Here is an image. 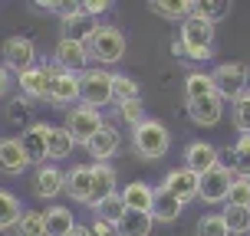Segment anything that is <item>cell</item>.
I'll return each mask as SVG.
<instances>
[{
  "mask_svg": "<svg viewBox=\"0 0 250 236\" xmlns=\"http://www.w3.org/2000/svg\"><path fill=\"white\" fill-rule=\"evenodd\" d=\"M171 53L181 56V59H194L204 62L214 56V23L201 20V17H188L181 23V33L171 43Z\"/></svg>",
  "mask_w": 250,
  "mask_h": 236,
  "instance_id": "6da1fadb",
  "label": "cell"
},
{
  "mask_svg": "<svg viewBox=\"0 0 250 236\" xmlns=\"http://www.w3.org/2000/svg\"><path fill=\"white\" fill-rule=\"evenodd\" d=\"M83 46H86L89 59L99 62V66H112V62H122L128 43H125V33L112 23H99L89 26L83 33Z\"/></svg>",
  "mask_w": 250,
  "mask_h": 236,
  "instance_id": "7a4b0ae2",
  "label": "cell"
},
{
  "mask_svg": "<svg viewBox=\"0 0 250 236\" xmlns=\"http://www.w3.org/2000/svg\"><path fill=\"white\" fill-rule=\"evenodd\" d=\"M132 151H135L142 161H162L165 154L171 151V135L162 122L145 118L142 125L132 128Z\"/></svg>",
  "mask_w": 250,
  "mask_h": 236,
  "instance_id": "3957f363",
  "label": "cell"
},
{
  "mask_svg": "<svg viewBox=\"0 0 250 236\" xmlns=\"http://www.w3.org/2000/svg\"><path fill=\"white\" fill-rule=\"evenodd\" d=\"M79 102H86V105H112L115 102V92H112V73H105V69H83L79 73Z\"/></svg>",
  "mask_w": 250,
  "mask_h": 236,
  "instance_id": "277c9868",
  "label": "cell"
},
{
  "mask_svg": "<svg viewBox=\"0 0 250 236\" xmlns=\"http://www.w3.org/2000/svg\"><path fill=\"white\" fill-rule=\"evenodd\" d=\"M211 79H214L217 95H221L224 102L240 99V95L250 89V69L244 66V62H221V66L211 73Z\"/></svg>",
  "mask_w": 250,
  "mask_h": 236,
  "instance_id": "5b68a950",
  "label": "cell"
},
{
  "mask_svg": "<svg viewBox=\"0 0 250 236\" xmlns=\"http://www.w3.org/2000/svg\"><path fill=\"white\" fill-rule=\"evenodd\" d=\"M102 115L96 105H86V102H76L73 109L66 112V128H69V135L76 138V145H86L89 138L96 135L102 128Z\"/></svg>",
  "mask_w": 250,
  "mask_h": 236,
  "instance_id": "8992f818",
  "label": "cell"
},
{
  "mask_svg": "<svg viewBox=\"0 0 250 236\" xmlns=\"http://www.w3.org/2000/svg\"><path fill=\"white\" fill-rule=\"evenodd\" d=\"M53 75H56V62H53V66H30L23 73H17V86L23 92V99L43 102V99H50Z\"/></svg>",
  "mask_w": 250,
  "mask_h": 236,
  "instance_id": "52a82bcc",
  "label": "cell"
},
{
  "mask_svg": "<svg viewBox=\"0 0 250 236\" xmlns=\"http://www.w3.org/2000/svg\"><path fill=\"white\" fill-rule=\"evenodd\" d=\"M0 56L10 73H23L30 66H37V46L30 36H7L0 46Z\"/></svg>",
  "mask_w": 250,
  "mask_h": 236,
  "instance_id": "ba28073f",
  "label": "cell"
},
{
  "mask_svg": "<svg viewBox=\"0 0 250 236\" xmlns=\"http://www.w3.org/2000/svg\"><path fill=\"white\" fill-rule=\"evenodd\" d=\"M230 181H234V174H230V167H224V164H217V167H211V171H204L201 174V187H198V197L204 200V203H224L227 200V187H230Z\"/></svg>",
  "mask_w": 250,
  "mask_h": 236,
  "instance_id": "9c48e42d",
  "label": "cell"
},
{
  "mask_svg": "<svg viewBox=\"0 0 250 236\" xmlns=\"http://www.w3.org/2000/svg\"><path fill=\"white\" fill-rule=\"evenodd\" d=\"M53 62L60 69H69V73H83L89 62V53L83 46V36H60L56 50H53Z\"/></svg>",
  "mask_w": 250,
  "mask_h": 236,
  "instance_id": "30bf717a",
  "label": "cell"
},
{
  "mask_svg": "<svg viewBox=\"0 0 250 236\" xmlns=\"http://www.w3.org/2000/svg\"><path fill=\"white\" fill-rule=\"evenodd\" d=\"M56 109H73L79 102V73H69V69H60L56 66V75H53V86H50V99Z\"/></svg>",
  "mask_w": 250,
  "mask_h": 236,
  "instance_id": "8fae6325",
  "label": "cell"
},
{
  "mask_svg": "<svg viewBox=\"0 0 250 236\" xmlns=\"http://www.w3.org/2000/svg\"><path fill=\"white\" fill-rule=\"evenodd\" d=\"M224 105L227 102L217 95V92H211V95H201V99H191L188 102V118L194 125H201V128H214V125L224 118Z\"/></svg>",
  "mask_w": 250,
  "mask_h": 236,
  "instance_id": "7c38bea8",
  "label": "cell"
},
{
  "mask_svg": "<svg viewBox=\"0 0 250 236\" xmlns=\"http://www.w3.org/2000/svg\"><path fill=\"white\" fill-rule=\"evenodd\" d=\"M50 128L53 125H46V122H33L20 135V141H23V148H26V158H30V164H37V167L50 158Z\"/></svg>",
  "mask_w": 250,
  "mask_h": 236,
  "instance_id": "4fadbf2b",
  "label": "cell"
},
{
  "mask_svg": "<svg viewBox=\"0 0 250 236\" xmlns=\"http://www.w3.org/2000/svg\"><path fill=\"white\" fill-rule=\"evenodd\" d=\"M165 190H171L178 200H185V203H191V200L198 197V187H201V174H194L191 167H175V171H168L162 181Z\"/></svg>",
  "mask_w": 250,
  "mask_h": 236,
  "instance_id": "5bb4252c",
  "label": "cell"
},
{
  "mask_svg": "<svg viewBox=\"0 0 250 236\" xmlns=\"http://www.w3.org/2000/svg\"><path fill=\"white\" fill-rule=\"evenodd\" d=\"M119 145H122V135H119V128L115 125H102L96 135L86 141V151H89V158L92 161H109L115 151H119Z\"/></svg>",
  "mask_w": 250,
  "mask_h": 236,
  "instance_id": "9a60e30c",
  "label": "cell"
},
{
  "mask_svg": "<svg viewBox=\"0 0 250 236\" xmlns=\"http://www.w3.org/2000/svg\"><path fill=\"white\" fill-rule=\"evenodd\" d=\"M30 167V158H26V148L20 138H0V171L3 174H23Z\"/></svg>",
  "mask_w": 250,
  "mask_h": 236,
  "instance_id": "2e32d148",
  "label": "cell"
},
{
  "mask_svg": "<svg viewBox=\"0 0 250 236\" xmlns=\"http://www.w3.org/2000/svg\"><path fill=\"white\" fill-rule=\"evenodd\" d=\"M221 164V151L214 148L211 141H191L185 148V167H191L194 174H204Z\"/></svg>",
  "mask_w": 250,
  "mask_h": 236,
  "instance_id": "e0dca14e",
  "label": "cell"
},
{
  "mask_svg": "<svg viewBox=\"0 0 250 236\" xmlns=\"http://www.w3.org/2000/svg\"><path fill=\"white\" fill-rule=\"evenodd\" d=\"M185 210V200H178L171 190L165 187H155V200H151V217L155 223H175L178 217Z\"/></svg>",
  "mask_w": 250,
  "mask_h": 236,
  "instance_id": "ac0fdd59",
  "label": "cell"
},
{
  "mask_svg": "<svg viewBox=\"0 0 250 236\" xmlns=\"http://www.w3.org/2000/svg\"><path fill=\"white\" fill-rule=\"evenodd\" d=\"M33 190H37V197L43 200H53L60 197L62 190H66V174H62L60 167H53V164H40L37 167V181H33Z\"/></svg>",
  "mask_w": 250,
  "mask_h": 236,
  "instance_id": "d6986e66",
  "label": "cell"
},
{
  "mask_svg": "<svg viewBox=\"0 0 250 236\" xmlns=\"http://www.w3.org/2000/svg\"><path fill=\"white\" fill-rule=\"evenodd\" d=\"M62 194H69V200L76 203H92V167H73L69 174H66V190Z\"/></svg>",
  "mask_w": 250,
  "mask_h": 236,
  "instance_id": "ffe728a7",
  "label": "cell"
},
{
  "mask_svg": "<svg viewBox=\"0 0 250 236\" xmlns=\"http://www.w3.org/2000/svg\"><path fill=\"white\" fill-rule=\"evenodd\" d=\"M119 236H151L155 230V217L151 213H142V210H125L122 220L115 223Z\"/></svg>",
  "mask_w": 250,
  "mask_h": 236,
  "instance_id": "44dd1931",
  "label": "cell"
},
{
  "mask_svg": "<svg viewBox=\"0 0 250 236\" xmlns=\"http://www.w3.org/2000/svg\"><path fill=\"white\" fill-rule=\"evenodd\" d=\"M125 210H142L151 213V200H155V187H148L145 181H132L128 187H122Z\"/></svg>",
  "mask_w": 250,
  "mask_h": 236,
  "instance_id": "7402d4cb",
  "label": "cell"
},
{
  "mask_svg": "<svg viewBox=\"0 0 250 236\" xmlns=\"http://www.w3.org/2000/svg\"><path fill=\"white\" fill-rule=\"evenodd\" d=\"M76 226L69 207H50L43 210V236H66Z\"/></svg>",
  "mask_w": 250,
  "mask_h": 236,
  "instance_id": "603a6c76",
  "label": "cell"
},
{
  "mask_svg": "<svg viewBox=\"0 0 250 236\" xmlns=\"http://www.w3.org/2000/svg\"><path fill=\"white\" fill-rule=\"evenodd\" d=\"M109 194H115V171H112V164H105V161H96L92 164V203L102 197H109ZM89 203V207H92Z\"/></svg>",
  "mask_w": 250,
  "mask_h": 236,
  "instance_id": "cb8c5ba5",
  "label": "cell"
},
{
  "mask_svg": "<svg viewBox=\"0 0 250 236\" xmlns=\"http://www.w3.org/2000/svg\"><path fill=\"white\" fill-rule=\"evenodd\" d=\"M224 167H230V174H234V177H250V135L237 138V145L230 148Z\"/></svg>",
  "mask_w": 250,
  "mask_h": 236,
  "instance_id": "d4e9b609",
  "label": "cell"
},
{
  "mask_svg": "<svg viewBox=\"0 0 250 236\" xmlns=\"http://www.w3.org/2000/svg\"><path fill=\"white\" fill-rule=\"evenodd\" d=\"M230 13V0H191V17H201L208 23H221Z\"/></svg>",
  "mask_w": 250,
  "mask_h": 236,
  "instance_id": "484cf974",
  "label": "cell"
},
{
  "mask_svg": "<svg viewBox=\"0 0 250 236\" xmlns=\"http://www.w3.org/2000/svg\"><path fill=\"white\" fill-rule=\"evenodd\" d=\"M151 13H158L162 20H181L185 23L188 17H191V0H148Z\"/></svg>",
  "mask_w": 250,
  "mask_h": 236,
  "instance_id": "4316f807",
  "label": "cell"
},
{
  "mask_svg": "<svg viewBox=\"0 0 250 236\" xmlns=\"http://www.w3.org/2000/svg\"><path fill=\"white\" fill-rule=\"evenodd\" d=\"M76 148V138L69 135V128L66 125H53L50 128V158L53 161H62V158H69Z\"/></svg>",
  "mask_w": 250,
  "mask_h": 236,
  "instance_id": "83f0119b",
  "label": "cell"
},
{
  "mask_svg": "<svg viewBox=\"0 0 250 236\" xmlns=\"http://www.w3.org/2000/svg\"><path fill=\"white\" fill-rule=\"evenodd\" d=\"M125 213V200L122 194H109V197H102L92 203V217H102V220H109V223H119Z\"/></svg>",
  "mask_w": 250,
  "mask_h": 236,
  "instance_id": "f1b7e54d",
  "label": "cell"
},
{
  "mask_svg": "<svg viewBox=\"0 0 250 236\" xmlns=\"http://www.w3.org/2000/svg\"><path fill=\"white\" fill-rule=\"evenodd\" d=\"M20 200L13 197L10 190H0V233H7V230H13L17 226V220H20Z\"/></svg>",
  "mask_w": 250,
  "mask_h": 236,
  "instance_id": "f546056e",
  "label": "cell"
},
{
  "mask_svg": "<svg viewBox=\"0 0 250 236\" xmlns=\"http://www.w3.org/2000/svg\"><path fill=\"white\" fill-rule=\"evenodd\" d=\"M211 92H217L214 89V79L211 73H188L185 75V99H201V95H211Z\"/></svg>",
  "mask_w": 250,
  "mask_h": 236,
  "instance_id": "4dcf8cb0",
  "label": "cell"
},
{
  "mask_svg": "<svg viewBox=\"0 0 250 236\" xmlns=\"http://www.w3.org/2000/svg\"><path fill=\"white\" fill-rule=\"evenodd\" d=\"M224 217V223L230 233L237 236H247L250 233V207H237V203H227V210L221 213Z\"/></svg>",
  "mask_w": 250,
  "mask_h": 236,
  "instance_id": "1f68e13d",
  "label": "cell"
},
{
  "mask_svg": "<svg viewBox=\"0 0 250 236\" xmlns=\"http://www.w3.org/2000/svg\"><path fill=\"white\" fill-rule=\"evenodd\" d=\"M230 122L240 135H250V89L240 95V99L230 102Z\"/></svg>",
  "mask_w": 250,
  "mask_h": 236,
  "instance_id": "d6a6232c",
  "label": "cell"
},
{
  "mask_svg": "<svg viewBox=\"0 0 250 236\" xmlns=\"http://www.w3.org/2000/svg\"><path fill=\"white\" fill-rule=\"evenodd\" d=\"M112 92H115V105L119 102H132V99H142V89L132 75H115L112 73Z\"/></svg>",
  "mask_w": 250,
  "mask_h": 236,
  "instance_id": "836d02e7",
  "label": "cell"
},
{
  "mask_svg": "<svg viewBox=\"0 0 250 236\" xmlns=\"http://www.w3.org/2000/svg\"><path fill=\"white\" fill-rule=\"evenodd\" d=\"M13 230H17V236H43V213L40 210H23Z\"/></svg>",
  "mask_w": 250,
  "mask_h": 236,
  "instance_id": "e575fe53",
  "label": "cell"
},
{
  "mask_svg": "<svg viewBox=\"0 0 250 236\" xmlns=\"http://www.w3.org/2000/svg\"><path fill=\"white\" fill-rule=\"evenodd\" d=\"M224 203H237V207H250V177H234L227 187Z\"/></svg>",
  "mask_w": 250,
  "mask_h": 236,
  "instance_id": "d590c367",
  "label": "cell"
},
{
  "mask_svg": "<svg viewBox=\"0 0 250 236\" xmlns=\"http://www.w3.org/2000/svg\"><path fill=\"white\" fill-rule=\"evenodd\" d=\"M115 112L122 115V122L128 125V128H135V125H142L148 115H145V109H142V99H132V102H119V109Z\"/></svg>",
  "mask_w": 250,
  "mask_h": 236,
  "instance_id": "8d00e7d4",
  "label": "cell"
},
{
  "mask_svg": "<svg viewBox=\"0 0 250 236\" xmlns=\"http://www.w3.org/2000/svg\"><path fill=\"white\" fill-rule=\"evenodd\" d=\"M198 236H230V230H227L221 213H208V217H201V223H198Z\"/></svg>",
  "mask_w": 250,
  "mask_h": 236,
  "instance_id": "74e56055",
  "label": "cell"
},
{
  "mask_svg": "<svg viewBox=\"0 0 250 236\" xmlns=\"http://www.w3.org/2000/svg\"><path fill=\"white\" fill-rule=\"evenodd\" d=\"M79 3H83V10L89 17H102V13H109V7H112L115 0H79Z\"/></svg>",
  "mask_w": 250,
  "mask_h": 236,
  "instance_id": "f35d334b",
  "label": "cell"
},
{
  "mask_svg": "<svg viewBox=\"0 0 250 236\" xmlns=\"http://www.w3.org/2000/svg\"><path fill=\"white\" fill-rule=\"evenodd\" d=\"M92 236H119V230H115V223H109V220H102V217H92Z\"/></svg>",
  "mask_w": 250,
  "mask_h": 236,
  "instance_id": "ab89813d",
  "label": "cell"
},
{
  "mask_svg": "<svg viewBox=\"0 0 250 236\" xmlns=\"http://www.w3.org/2000/svg\"><path fill=\"white\" fill-rule=\"evenodd\" d=\"M10 92V69L0 62V95H7Z\"/></svg>",
  "mask_w": 250,
  "mask_h": 236,
  "instance_id": "60d3db41",
  "label": "cell"
},
{
  "mask_svg": "<svg viewBox=\"0 0 250 236\" xmlns=\"http://www.w3.org/2000/svg\"><path fill=\"white\" fill-rule=\"evenodd\" d=\"M33 3H37L40 10H53V13H56V7H60V0H33Z\"/></svg>",
  "mask_w": 250,
  "mask_h": 236,
  "instance_id": "b9f144b4",
  "label": "cell"
},
{
  "mask_svg": "<svg viewBox=\"0 0 250 236\" xmlns=\"http://www.w3.org/2000/svg\"><path fill=\"white\" fill-rule=\"evenodd\" d=\"M66 236H92V230H89V226H73Z\"/></svg>",
  "mask_w": 250,
  "mask_h": 236,
  "instance_id": "7bdbcfd3",
  "label": "cell"
},
{
  "mask_svg": "<svg viewBox=\"0 0 250 236\" xmlns=\"http://www.w3.org/2000/svg\"><path fill=\"white\" fill-rule=\"evenodd\" d=\"M247 236H250V233H247Z\"/></svg>",
  "mask_w": 250,
  "mask_h": 236,
  "instance_id": "ee69618b",
  "label": "cell"
}]
</instances>
